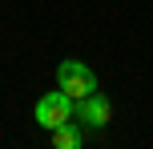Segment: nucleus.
<instances>
[{
  "instance_id": "nucleus-3",
  "label": "nucleus",
  "mask_w": 153,
  "mask_h": 149,
  "mask_svg": "<svg viewBox=\"0 0 153 149\" xmlns=\"http://www.w3.org/2000/svg\"><path fill=\"white\" fill-rule=\"evenodd\" d=\"M109 117H113V105H109L105 93H89L76 101V121H81L85 129H105Z\"/></svg>"
},
{
  "instance_id": "nucleus-2",
  "label": "nucleus",
  "mask_w": 153,
  "mask_h": 149,
  "mask_svg": "<svg viewBox=\"0 0 153 149\" xmlns=\"http://www.w3.org/2000/svg\"><path fill=\"white\" fill-rule=\"evenodd\" d=\"M56 85H61L73 101H81V97L97 93V73H93L89 64H81V61H73V56H69V61L56 64Z\"/></svg>"
},
{
  "instance_id": "nucleus-1",
  "label": "nucleus",
  "mask_w": 153,
  "mask_h": 149,
  "mask_svg": "<svg viewBox=\"0 0 153 149\" xmlns=\"http://www.w3.org/2000/svg\"><path fill=\"white\" fill-rule=\"evenodd\" d=\"M32 117H36V125H40V129H48V133H53L56 125H65V121H73V117H76V101L65 93L61 85H56L53 93H45V97L36 101Z\"/></svg>"
},
{
  "instance_id": "nucleus-4",
  "label": "nucleus",
  "mask_w": 153,
  "mask_h": 149,
  "mask_svg": "<svg viewBox=\"0 0 153 149\" xmlns=\"http://www.w3.org/2000/svg\"><path fill=\"white\" fill-rule=\"evenodd\" d=\"M53 145L56 149H81L85 145V125H81V121H65V125H56L53 129Z\"/></svg>"
}]
</instances>
